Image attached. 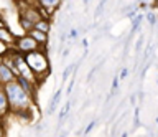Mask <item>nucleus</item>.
Segmentation results:
<instances>
[{"instance_id": "obj_1", "label": "nucleus", "mask_w": 158, "mask_h": 137, "mask_svg": "<svg viewBox=\"0 0 158 137\" xmlns=\"http://www.w3.org/2000/svg\"><path fill=\"white\" fill-rule=\"evenodd\" d=\"M3 91H5V96H7V99H8L10 114L35 107V101L23 91V88L17 83V79L3 84Z\"/></svg>"}, {"instance_id": "obj_2", "label": "nucleus", "mask_w": 158, "mask_h": 137, "mask_svg": "<svg viewBox=\"0 0 158 137\" xmlns=\"http://www.w3.org/2000/svg\"><path fill=\"white\" fill-rule=\"evenodd\" d=\"M23 58H25L28 68L31 70V73L35 75V78H36V81L40 84V83L49 75V71H51L48 51L46 50H36V51H31V53H28V55H25Z\"/></svg>"}, {"instance_id": "obj_3", "label": "nucleus", "mask_w": 158, "mask_h": 137, "mask_svg": "<svg viewBox=\"0 0 158 137\" xmlns=\"http://www.w3.org/2000/svg\"><path fill=\"white\" fill-rule=\"evenodd\" d=\"M12 48L17 53H20V55L25 56V55H28V53H31V51L40 50V45L28 35V33H23V35L15 36V41H13Z\"/></svg>"}, {"instance_id": "obj_4", "label": "nucleus", "mask_w": 158, "mask_h": 137, "mask_svg": "<svg viewBox=\"0 0 158 137\" xmlns=\"http://www.w3.org/2000/svg\"><path fill=\"white\" fill-rule=\"evenodd\" d=\"M18 17H22V18H25V20L31 22L33 25L38 20H41V17H40V13H38V8H36V3H35V5H25V7H22V8H20V12H18Z\"/></svg>"}, {"instance_id": "obj_5", "label": "nucleus", "mask_w": 158, "mask_h": 137, "mask_svg": "<svg viewBox=\"0 0 158 137\" xmlns=\"http://www.w3.org/2000/svg\"><path fill=\"white\" fill-rule=\"evenodd\" d=\"M61 2L63 0H35V3H36L38 7H41L48 12V15L51 20H53L54 13H56L59 10V7H61Z\"/></svg>"}, {"instance_id": "obj_6", "label": "nucleus", "mask_w": 158, "mask_h": 137, "mask_svg": "<svg viewBox=\"0 0 158 137\" xmlns=\"http://www.w3.org/2000/svg\"><path fill=\"white\" fill-rule=\"evenodd\" d=\"M28 35L40 45V50H46L48 51V46L46 45H48V41H49V35H46V33H43V32L35 30V28H31V30L28 32Z\"/></svg>"}, {"instance_id": "obj_7", "label": "nucleus", "mask_w": 158, "mask_h": 137, "mask_svg": "<svg viewBox=\"0 0 158 137\" xmlns=\"http://www.w3.org/2000/svg\"><path fill=\"white\" fill-rule=\"evenodd\" d=\"M17 79V76H15V73L10 70V68L5 65L3 61H0V84H7V83H12Z\"/></svg>"}, {"instance_id": "obj_8", "label": "nucleus", "mask_w": 158, "mask_h": 137, "mask_svg": "<svg viewBox=\"0 0 158 137\" xmlns=\"http://www.w3.org/2000/svg\"><path fill=\"white\" fill-rule=\"evenodd\" d=\"M10 114V106H8V99L5 96L3 86L0 84V121H5Z\"/></svg>"}, {"instance_id": "obj_9", "label": "nucleus", "mask_w": 158, "mask_h": 137, "mask_svg": "<svg viewBox=\"0 0 158 137\" xmlns=\"http://www.w3.org/2000/svg\"><path fill=\"white\" fill-rule=\"evenodd\" d=\"M15 36H17V35H13V32H10L8 27H0V43H3L5 48H8V46L13 45Z\"/></svg>"}, {"instance_id": "obj_10", "label": "nucleus", "mask_w": 158, "mask_h": 137, "mask_svg": "<svg viewBox=\"0 0 158 137\" xmlns=\"http://www.w3.org/2000/svg\"><path fill=\"white\" fill-rule=\"evenodd\" d=\"M51 20H46V18H41V20H38L36 23L33 25L35 30H38V32H43V33H46V35H49V32H51Z\"/></svg>"}, {"instance_id": "obj_11", "label": "nucleus", "mask_w": 158, "mask_h": 137, "mask_svg": "<svg viewBox=\"0 0 158 137\" xmlns=\"http://www.w3.org/2000/svg\"><path fill=\"white\" fill-rule=\"evenodd\" d=\"M59 99H61V89H58L56 92H54V96L51 97V102H49V106H48V114H53L54 112V109L58 107Z\"/></svg>"}, {"instance_id": "obj_12", "label": "nucleus", "mask_w": 158, "mask_h": 137, "mask_svg": "<svg viewBox=\"0 0 158 137\" xmlns=\"http://www.w3.org/2000/svg\"><path fill=\"white\" fill-rule=\"evenodd\" d=\"M18 23H20V27H22V30H23L25 33H28V32L33 28V23L28 22V20H25V18H22V17H18Z\"/></svg>"}, {"instance_id": "obj_13", "label": "nucleus", "mask_w": 158, "mask_h": 137, "mask_svg": "<svg viewBox=\"0 0 158 137\" xmlns=\"http://www.w3.org/2000/svg\"><path fill=\"white\" fill-rule=\"evenodd\" d=\"M73 70H76V65H71V66H68L66 70H64L63 76H61V81H63V83H66V81H68V78H69V75L73 73Z\"/></svg>"}, {"instance_id": "obj_14", "label": "nucleus", "mask_w": 158, "mask_h": 137, "mask_svg": "<svg viewBox=\"0 0 158 137\" xmlns=\"http://www.w3.org/2000/svg\"><path fill=\"white\" fill-rule=\"evenodd\" d=\"M0 137H7V131H5L3 121H0Z\"/></svg>"}, {"instance_id": "obj_15", "label": "nucleus", "mask_w": 158, "mask_h": 137, "mask_svg": "<svg viewBox=\"0 0 158 137\" xmlns=\"http://www.w3.org/2000/svg\"><path fill=\"white\" fill-rule=\"evenodd\" d=\"M94 126H96V122H91V124H89V126L86 127V131H84V134H86V135H87V134H89V132H91V131H92V127H94Z\"/></svg>"}, {"instance_id": "obj_16", "label": "nucleus", "mask_w": 158, "mask_h": 137, "mask_svg": "<svg viewBox=\"0 0 158 137\" xmlns=\"http://www.w3.org/2000/svg\"><path fill=\"white\" fill-rule=\"evenodd\" d=\"M148 22H150V23H152V25H153V23H155V22H156V17H155V15H153V13H148Z\"/></svg>"}, {"instance_id": "obj_17", "label": "nucleus", "mask_w": 158, "mask_h": 137, "mask_svg": "<svg viewBox=\"0 0 158 137\" xmlns=\"http://www.w3.org/2000/svg\"><path fill=\"white\" fill-rule=\"evenodd\" d=\"M69 38H77V30H69Z\"/></svg>"}, {"instance_id": "obj_18", "label": "nucleus", "mask_w": 158, "mask_h": 137, "mask_svg": "<svg viewBox=\"0 0 158 137\" xmlns=\"http://www.w3.org/2000/svg\"><path fill=\"white\" fill-rule=\"evenodd\" d=\"M0 61H2V55H0Z\"/></svg>"}]
</instances>
